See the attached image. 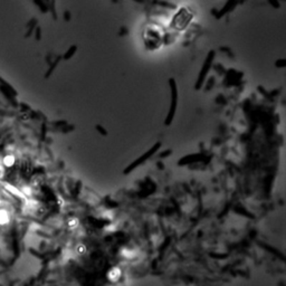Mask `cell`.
Listing matches in <instances>:
<instances>
[{"instance_id":"cell-2","label":"cell","mask_w":286,"mask_h":286,"mask_svg":"<svg viewBox=\"0 0 286 286\" xmlns=\"http://www.w3.org/2000/svg\"><path fill=\"white\" fill-rule=\"evenodd\" d=\"M8 219V213L5 210H0V224H5Z\"/></svg>"},{"instance_id":"cell-3","label":"cell","mask_w":286,"mask_h":286,"mask_svg":"<svg viewBox=\"0 0 286 286\" xmlns=\"http://www.w3.org/2000/svg\"><path fill=\"white\" fill-rule=\"evenodd\" d=\"M77 219H75V220H69V226L70 227H75V226H77Z\"/></svg>"},{"instance_id":"cell-4","label":"cell","mask_w":286,"mask_h":286,"mask_svg":"<svg viewBox=\"0 0 286 286\" xmlns=\"http://www.w3.org/2000/svg\"><path fill=\"white\" fill-rule=\"evenodd\" d=\"M84 249H85V248H84V246H82V247H81V246H78V248H77V250H78V253H84V251H85Z\"/></svg>"},{"instance_id":"cell-1","label":"cell","mask_w":286,"mask_h":286,"mask_svg":"<svg viewBox=\"0 0 286 286\" xmlns=\"http://www.w3.org/2000/svg\"><path fill=\"white\" fill-rule=\"evenodd\" d=\"M15 162H16V158L12 154H8L3 158V164H5L6 166H8V168H10V166H14Z\"/></svg>"}]
</instances>
